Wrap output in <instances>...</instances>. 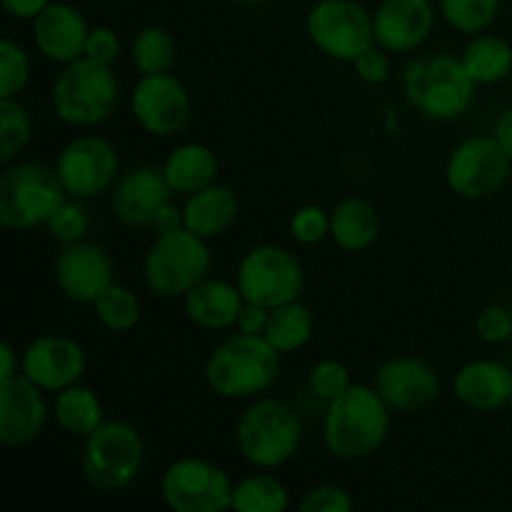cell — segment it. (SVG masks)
Returning a JSON list of instances; mask_svg holds the SVG:
<instances>
[{
  "mask_svg": "<svg viewBox=\"0 0 512 512\" xmlns=\"http://www.w3.org/2000/svg\"><path fill=\"white\" fill-rule=\"evenodd\" d=\"M290 235L300 245H318L330 238V213L320 205H300L290 218Z\"/></svg>",
  "mask_w": 512,
  "mask_h": 512,
  "instance_id": "obj_38",
  "label": "cell"
},
{
  "mask_svg": "<svg viewBox=\"0 0 512 512\" xmlns=\"http://www.w3.org/2000/svg\"><path fill=\"white\" fill-rule=\"evenodd\" d=\"M268 318H270V310L265 308V305L245 300L243 308H240L238 313V320H235V330L248 335H263L265 325H268Z\"/></svg>",
  "mask_w": 512,
  "mask_h": 512,
  "instance_id": "obj_43",
  "label": "cell"
},
{
  "mask_svg": "<svg viewBox=\"0 0 512 512\" xmlns=\"http://www.w3.org/2000/svg\"><path fill=\"white\" fill-rule=\"evenodd\" d=\"M53 278L70 303L93 305L115 283V263L103 245L78 240L60 248Z\"/></svg>",
  "mask_w": 512,
  "mask_h": 512,
  "instance_id": "obj_15",
  "label": "cell"
},
{
  "mask_svg": "<svg viewBox=\"0 0 512 512\" xmlns=\"http://www.w3.org/2000/svg\"><path fill=\"white\" fill-rule=\"evenodd\" d=\"M478 85L465 70L463 60L450 53L425 55L403 70V93L423 118L450 123L463 118L475 103Z\"/></svg>",
  "mask_w": 512,
  "mask_h": 512,
  "instance_id": "obj_3",
  "label": "cell"
},
{
  "mask_svg": "<svg viewBox=\"0 0 512 512\" xmlns=\"http://www.w3.org/2000/svg\"><path fill=\"white\" fill-rule=\"evenodd\" d=\"M53 168L70 198L93 200L115 188L120 155L115 145L100 135H78L60 148Z\"/></svg>",
  "mask_w": 512,
  "mask_h": 512,
  "instance_id": "obj_13",
  "label": "cell"
},
{
  "mask_svg": "<svg viewBox=\"0 0 512 512\" xmlns=\"http://www.w3.org/2000/svg\"><path fill=\"white\" fill-rule=\"evenodd\" d=\"M353 385L350 380V370L348 365L340 363V360L328 358V360H320L310 368L308 375V390L313 393V398L323 400L325 405L333 403L335 398L345 393V390Z\"/></svg>",
  "mask_w": 512,
  "mask_h": 512,
  "instance_id": "obj_36",
  "label": "cell"
},
{
  "mask_svg": "<svg viewBox=\"0 0 512 512\" xmlns=\"http://www.w3.org/2000/svg\"><path fill=\"white\" fill-rule=\"evenodd\" d=\"M460 60L478 88L503 83L512 73V45L493 33L470 35Z\"/></svg>",
  "mask_w": 512,
  "mask_h": 512,
  "instance_id": "obj_27",
  "label": "cell"
},
{
  "mask_svg": "<svg viewBox=\"0 0 512 512\" xmlns=\"http://www.w3.org/2000/svg\"><path fill=\"white\" fill-rule=\"evenodd\" d=\"M240 213V198L230 185L210 183L208 188L188 195L183 205V223L185 228L193 230L195 235L205 240L220 238L233 228Z\"/></svg>",
  "mask_w": 512,
  "mask_h": 512,
  "instance_id": "obj_24",
  "label": "cell"
},
{
  "mask_svg": "<svg viewBox=\"0 0 512 512\" xmlns=\"http://www.w3.org/2000/svg\"><path fill=\"white\" fill-rule=\"evenodd\" d=\"M235 283L250 303L268 310L300 300L305 290V268L295 253L280 245H255L240 258Z\"/></svg>",
  "mask_w": 512,
  "mask_h": 512,
  "instance_id": "obj_9",
  "label": "cell"
},
{
  "mask_svg": "<svg viewBox=\"0 0 512 512\" xmlns=\"http://www.w3.org/2000/svg\"><path fill=\"white\" fill-rule=\"evenodd\" d=\"M233 3H238V5H258V3H263V0H233Z\"/></svg>",
  "mask_w": 512,
  "mask_h": 512,
  "instance_id": "obj_48",
  "label": "cell"
},
{
  "mask_svg": "<svg viewBox=\"0 0 512 512\" xmlns=\"http://www.w3.org/2000/svg\"><path fill=\"white\" fill-rule=\"evenodd\" d=\"M503 0H440V15L463 35L485 33L498 20Z\"/></svg>",
  "mask_w": 512,
  "mask_h": 512,
  "instance_id": "obj_33",
  "label": "cell"
},
{
  "mask_svg": "<svg viewBox=\"0 0 512 512\" xmlns=\"http://www.w3.org/2000/svg\"><path fill=\"white\" fill-rule=\"evenodd\" d=\"M453 395L478 413L505 408L512 400V370L500 360H470L453 375Z\"/></svg>",
  "mask_w": 512,
  "mask_h": 512,
  "instance_id": "obj_22",
  "label": "cell"
},
{
  "mask_svg": "<svg viewBox=\"0 0 512 512\" xmlns=\"http://www.w3.org/2000/svg\"><path fill=\"white\" fill-rule=\"evenodd\" d=\"M88 370L85 348L70 335L50 333L30 340L20 353V375L45 393H60L80 383Z\"/></svg>",
  "mask_w": 512,
  "mask_h": 512,
  "instance_id": "obj_16",
  "label": "cell"
},
{
  "mask_svg": "<svg viewBox=\"0 0 512 512\" xmlns=\"http://www.w3.org/2000/svg\"><path fill=\"white\" fill-rule=\"evenodd\" d=\"M20 375V353L10 343L0 345V383Z\"/></svg>",
  "mask_w": 512,
  "mask_h": 512,
  "instance_id": "obj_46",
  "label": "cell"
},
{
  "mask_svg": "<svg viewBox=\"0 0 512 512\" xmlns=\"http://www.w3.org/2000/svg\"><path fill=\"white\" fill-rule=\"evenodd\" d=\"M245 298L238 283L223 278H205L183 298L185 315L200 330L220 333L235 328Z\"/></svg>",
  "mask_w": 512,
  "mask_h": 512,
  "instance_id": "obj_23",
  "label": "cell"
},
{
  "mask_svg": "<svg viewBox=\"0 0 512 512\" xmlns=\"http://www.w3.org/2000/svg\"><path fill=\"white\" fill-rule=\"evenodd\" d=\"M30 80V58L13 38L0 43V98H20Z\"/></svg>",
  "mask_w": 512,
  "mask_h": 512,
  "instance_id": "obj_35",
  "label": "cell"
},
{
  "mask_svg": "<svg viewBox=\"0 0 512 512\" xmlns=\"http://www.w3.org/2000/svg\"><path fill=\"white\" fill-rule=\"evenodd\" d=\"M305 30L320 53L343 63H353L378 45L373 13L358 0H318L305 15Z\"/></svg>",
  "mask_w": 512,
  "mask_h": 512,
  "instance_id": "obj_10",
  "label": "cell"
},
{
  "mask_svg": "<svg viewBox=\"0 0 512 512\" xmlns=\"http://www.w3.org/2000/svg\"><path fill=\"white\" fill-rule=\"evenodd\" d=\"M48 233L55 243L68 245L85 240L90 228V215L83 208V203H78V198H68L58 210L53 213V218L48 220Z\"/></svg>",
  "mask_w": 512,
  "mask_h": 512,
  "instance_id": "obj_37",
  "label": "cell"
},
{
  "mask_svg": "<svg viewBox=\"0 0 512 512\" xmlns=\"http://www.w3.org/2000/svg\"><path fill=\"white\" fill-rule=\"evenodd\" d=\"M265 340L273 345L278 353H295L305 348L315 335V315L300 300L278 305L270 310L268 325H265Z\"/></svg>",
  "mask_w": 512,
  "mask_h": 512,
  "instance_id": "obj_29",
  "label": "cell"
},
{
  "mask_svg": "<svg viewBox=\"0 0 512 512\" xmlns=\"http://www.w3.org/2000/svg\"><path fill=\"white\" fill-rule=\"evenodd\" d=\"M475 333L488 345L508 343L512 340V313L503 305H488L475 318Z\"/></svg>",
  "mask_w": 512,
  "mask_h": 512,
  "instance_id": "obj_40",
  "label": "cell"
},
{
  "mask_svg": "<svg viewBox=\"0 0 512 512\" xmlns=\"http://www.w3.org/2000/svg\"><path fill=\"white\" fill-rule=\"evenodd\" d=\"M68 198L55 168L33 160L18 163L0 175V225L10 233H28L48 225Z\"/></svg>",
  "mask_w": 512,
  "mask_h": 512,
  "instance_id": "obj_7",
  "label": "cell"
},
{
  "mask_svg": "<svg viewBox=\"0 0 512 512\" xmlns=\"http://www.w3.org/2000/svg\"><path fill=\"white\" fill-rule=\"evenodd\" d=\"M510 408H512V400H510Z\"/></svg>",
  "mask_w": 512,
  "mask_h": 512,
  "instance_id": "obj_49",
  "label": "cell"
},
{
  "mask_svg": "<svg viewBox=\"0 0 512 512\" xmlns=\"http://www.w3.org/2000/svg\"><path fill=\"white\" fill-rule=\"evenodd\" d=\"M330 238L345 253H363L380 238V213L370 200L343 198L330 210Z\"/></svg>",
  "mask_w": 512,
  "mask_h": 512,
  "instance_id": "obj_26",
  "label": "cell"
},
{
  "mask_svg": "<svg viewBox=\"0 0 512 512\" xmlns=\"http://www.w3.org/2000/svg\"><path fill=\"white\" fill-rule=\"evenodd\" d=\"M120 100V80L113 65L80 58L63 65L50 88L55 118L70 128H95L115 113Z\"/></svg>",
  "mask_w": 512,
  "mask_h": 512,
  "instance_id": "obj_5",
  "label": "cell"
},
{
  "mask_svg": "<svg viewBox=\"0 0 512 512\" xmlns=\"http://www.w3.org/2000/svg\"><path fill=\"white\" fill-rule=\"evenodd\" d=\"M353 508V495L343 485L333 483H323L308 490V495L300 500V512H350Z\"/></svg>",
  "mask_w": 512,
  "mask_h": 512,
  "instance_id": "obj_39",
  "label": "cell"
},
{
  "mask_svg": "<svg viewBox=\"0 0 512 512\" xmlns=\"http://www.w3.org/2000/svg\"><path fill=\"white\" fill-rule=\"evenodd\" d=\"M145 463V440L125 420H105L83 438L80 470L85 483L103 495L123 493L140 475Z\"/></svg>",
  "mask_w": 512,
  "mask_h": 512,
  "instance_id": "obj_6",
  "label": "cell"
},
{
  "mask_svg": "<svg viewBox=\"0 0 512 512\" xmlns=\"http://www.w3.org/2000/svg\"><path fill=\"white\" fill-rule=\"evenodd\" d=\"M53 0H0L5 13L10 18H18V20H33L35 15L43 13Z\"/></svg>",
  "mask_w": 512,
  "mask_h": 512,
  "instance_id": "obj_44",
  "label": "cell"
},
{
  "mask_svg": "<svg viewBox=\"0 0 512 512\" xmlns=\"http://www.w3.org/2000/svg\"><path fill=\"white\" fill-rule=\"evenodd\" d=\"M390 433V405L373 385H350L328 403L323 415V443L338 460L370 458L385 445Z\"/></svg>",
  "mask_w": 512,
  "mask_h": 512,
  "instance_id": "obj_2",
  "label": "cell"
},
{
  "mask_svg": "<svg viewBox=\"0 0 512 512\" xmlns=\"http://www.w3.org/2000/svg\"><path fill=\"white\" fill-rule=\"evenodd\" d=\"M512 175V158L495 135H473L460 140L445 165V183L455 195L485 200L500 193Z\"/></svg>",
  "mask_w": 512,
  "mask_h": 512,
  "instance_id": "obj_11",
  "label": "cell"
},
{
  "mask_svg": "<svg viewBox=\"0 0 512 512\" xmlns=\"http://www.w3.org/2000/svg\"><path fill=\"white\" fill-rule=\"evenodd\" d=\"M43 393L25 375L0 383V443L5 448H25L43 435L50 415Z\"/></svg>",
  "mask_w": 512,
  "mask_h": 512,
  "instance_id": "obj_18",
  "label": "cell"
},
{
  "mask_svg": "<svg viewBox=\"0 0 512 512\" xmlns=\"http://www.w3.org/2000/svg\"><path fill=\"white\" fill-rule=\"evenodd\" d=\"M53 418L73 438H88L105 423V410L93 388L75 383L55 393Z\"/></svg>",
  "mask_w": 512,
  "mask_h": 512,
  "instance_id": "obj_28",
  "label": "cell"
},
{
  "mask_svg": "<svg viewBox=\"0 0 512 512\" xmlns=\"http://www.w3.org/2000/svg\"><path fill=\"white\" fill-rule=\"evenodd\" d=\"M373 388L390 405V410L418 413L438 400L443 383H440L438 370L428 360L400 355V358L385 360L375 370Z\"/></svg>",
  "mask_w": 512,
  "mask_h": 512,
  "instance_id": "obj_17",
  "label": "cell"
},
{
  "mask_svg": "<svg viewBox=\"0 0 512 512\" xmlns=\"http://www.w3.org/2000/svg\"><path fill=\"white\" fill-rule=\"evenodd\" d=\"M290 508V493L280 478L270 473H255L233 485L235 512H285Z\"/></svg>",
  "mask_w": 512,
  "mask_h": 512,
  "instance_id": "obj_30",
  "label": "cell"
},
{
  "mask_svg": "<svg viewBox=\"0 0 512 512\" xmlns=\"http://www.w3.org/2000/svg\"><path fill=\"white\" fill-rule=\"evenodd\" d=\"M173 188L165 180L163 168H140L128 170L115 183L110 195L113 215L130 228H153V220L165 203L173 200Z\"/></svg>",
  "mask_w": 512,
  "mask_h": 512,
  "instance_id": "obj_19",
  "label": "cell"
},
{
  "mask_svg": "<svg viewBox=\"0 0 512 512\" xmlns=\"http://www.w3.org/2000/svg\"><path fill=\"white\" fill-rule=\"evenodd\" d=\"M493 135H495V140L503 145L505 153L512 158V105L498 115V120H495V125H493Z\"/></svg>",
  "mask_w": 512,
  "mask_h": 512,
  "instance_id": "obj_47",
  "label": "cell"
},
{
  "mask_svg": "<svg viewBox=\"0 0 512 512\" xmlns=\"http://www.w3.org/2000/svg\"><path fill=\"white\" fill-rule=\"evenodd\" d=\"M233 480L203 458H178L160 478V495L175 512H225L233 508Z\"/></svg>",
  "mask_w": 512,
  "mask_h": 512,
  "instance_id": "obj_12",
  "label": "cell"
},
{
  "mask_svg": "<svg viewBox=\"0 0 512 512\" xmlns=\"http://www.w3.org/2000/svg\"><path fill=\"white\" fill-rule=\"evenodd\" d=\"M375 43L388 53H413L428 43L435 28L430 0H380L373 10Z\"/></svg>",
  "mask_w": 512,
  "mask_h": 512,
  "instance_id": "obj_20",
  "label": "cell"
},
{
  "mask_svg": "<svg viewBox=\"0 0 512 512\" xmlns=\"http://www.w3.org/2000/svg\"><path fill=\"white\" fill-rule=\"evenodd\" d=\"M213 268V253L208 240L193 230L180 228L160 233L145 253L143 273L150 293L165 300L185 298L198 283L208 278Z\"/></svg>",
  "mask_w": 512,
  "mask_h": 512,
  "instance_id": "obj_8",
  "label": "cell"
},
{
  "mask_svg": "<svg viewBox=\"0 0 512 512\" xmlns=\"http://www.w3.org/2000/svg\"><path fill=\"white\" fill-rule=\"evenodd\" d=\"M353 68L355 75L368 85H383L388 83L390 75H393V65H390L388 53H385L380 45H373V48L365 50L360 58H355Z\"/></svg>",
  "mask_w": 512,
  "mask_h": 512,
  "instance_id": "obj_41",
  "label": "cell"
},
{
  "mask_svg": "<svg viewBox=\"0 0 512 512\" xmlns=\"http://www.w3.org/2000/svg\"><path fill=\"white\" fill-rule=\"evenodd\" d=\"M120 55V35L108 25H95L88 33L85 58L100 65H113Z\"/></svg>",
  "mask_w": 512,
  "mask_h": 512,
  "instance_id": "obj_42",
  "label": "cell"
},
{
  "mask_svg": "<svg viewBox=\"0 0 512 512\" xmlns=\"http://www.w3.org/2000/svg\"><path fill=\"white\" fill-rule=\"evenodd\" d=\"M33 135V118L18 98H0V163H10Z\"/></svg>",
  "mask_w": 512,
  "mask_h": 512,
  "instance_id": "obj_34",
  "label": "cell"
},
{
  "mask_svg": "<svg viewBox=\"0 0 512 512\" xmlns=\"http://www.w3.org/2000/svg\"><path fill=\"white\" fill-rule=\"evenodd\" d=\"M283 353L265 335L235 333L205 360V383L223 400H255L280 378Z\"/></svg>",
  "mask_w": 512,
  "mask_h": 512,
  "instance_id": "obj_1",
  "label": "cell"
},
{
  "mask_svg": "<svg viewBox=\"0 0 512 512\" xmlns=\"http://www.w3.org/2000/svg\"><path fill=\"white\" fill-rule=\"evenodd\" d=\"M178 58L173 35L160 25H145L133 35L130 43V60L140 75L170 73Z\"/></svg>",
  "mask_w": 512,
  "mask_h": 512,
  "instance_id": "obj_31",
  "label": "cell"
},
{
  "mask_svg": "<svg viewBox=\"0 0 512 512\" xmlns=\"http://www.w3.org/2000/svg\"><path fill=\"white\" fill-rule=\"evenodd\" d=\"M90 25L85 15L70 3H53L33 18V43L40 55L58 65L85 58Z\"/></svg>",
  "mask_w": 512,
  "mask_h": 512,
  "instance_id": "obj_21",
  "label": "cell"
},
{
  "mask_svg": "<svg viewBox=\"0 0 512 512\" xmlns=\"http://www.w3.org/2000/svg\"><path fill=\"white\" fill-rule=\"evenodd\" d=\"M93 313L98 323L110 333H130L140 325L143 318V303L138 293L123 283H113L93 303Z\"/></svg>",
  "mask_w": 512,
  "mask_h": 512,
  "instance_id": "obj_32",
  "label": "cell"
},
{
  "mask_svg": "<svg viewBox=\"0 0 512 512\" xmlns=\"http://www.w3.org/2000/svg\"><path fill=\"white\" fill-rule=\"evenodd\" d=\"M153 228L158 230V235H160V233H173V230L185 228V223H183V208H178V205H175L173 200H170V203H165L163 208L158 210V215H155Z\"/></svg>",
  "mask_w": 512,
  "mask_h": 512,
  "instance_id": "obj_45",
  "label": "cell"
},
{
  "mask_svg": "<svg viewBox=\"0 0 512 512\" xmlns=\"http://www.w3.org/2000/svg\"><path fill=\"white\" fill-rule=\"evenodd\" d=\"M220 160L213 148L203 143H183L170 150L163 163V175L175 195H193L218 180Z\"/></svg>",
  "mask_w": 512,
  "mask_h": 512,
  "instance_id": "obj_25",
  "label": "cell"
},
{
  "mask_svg": "<svg viewBox=\"0 0 512 512\" xmlns=\"http://www.w3.org/2000/svg\"><path fill=\"white\" fill-rule=\"evenodd\" d=\"M130 113L145 133L170 138L188 125L193 100L178 75H140L130 93Z\"/></svg>",
  "mask_w": 512,
  "mask_h": 512,
  "instance_id": "obj_14",
  "label": "cell"
},
{
  "mask_svg": "<svg viewBox=\"0 0 512 512\" xmlns=\"http://www.w3.org/2000/svg\"><path fill=\"white\" fill-rule=\"evenodd\" d=\"M303 443L300 415L278 398H255L235 423L240 458L258 470L283 468Z\"/></svg>",
  "mask_w": 512,
  "mask_h": 512,
  "instance_id": "obj_4",
  "label": "cell"
}]
</instances>
